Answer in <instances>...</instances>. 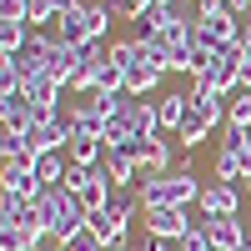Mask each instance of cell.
<instances>
[{
	"label": "cell",
	"instance_id": "obj_25",
	"mask_svg": "<svg viewBox=\"0 0 251 251\" xmlns=\"http://www.w3.org/2000/svg\"><path fill=\"white\" fill-rule=\"evenodd\" d=\"M236 46H241V50L251 55V20H241V40H236Z\"/></svg>",
	"mask_w": 251,
	"mask_h": 251
},
{
	"label": "cell",
	"instance_id": "obj_20",
	"mask_svg": "<svg viewBox=\"0 0 251 251\" xmlns=\"http://www.w3.org/2000/svg\"><path fill=\"white\" fill-rule=\"evenodd\" d=\"M136 196H141L146 211H156V206H171V201H166V176H141Z\"/></svg>",
	"mask_w": 251,
	"mask_h": 251
},
{
	"label": "cell",
	"instance_id": "obj_12",
	"mask_svg": "<svg viewBox=\"0 0 251 251\" xmlns=\"http://www.w3.org/2000/svg\"><path fill=\"white\" fill-rule=\"evenodd\" d=\"M46 75H50V80H60V86L71 91V80L80 75V50H75V46H55V50H50V60H46Z\"/></svg>",
	"mask_w": 251,
	"mask_h": 251
},
{
	"label": "cell",
	"instance_id": "obj_8",
	"mask_svg": "<svg viewBox=\"0 0 251 251\" xmlns=\"http://www.w3.org/2000/svg\"><path fill=\"white\" fill-rule=\"evenodd\" d=\"M206 231H211V246H221V251H246L251 246V226L241 216H206Z\"/></svg>",
	"mask_w": 251,
	"mask_h": 251
},
{
	"label": "cell",
	"instance_id": "obj_14",
	"mask_svg": "<svg viewBox=\"0 0 251 251\" xmlns=\"http://www.w3.org/2000/svg\"><path fill=\"white\" fill-rule=\"evenodd\" d=\"M66 156H71V166H100L106 161V141L100 136H71Z\"/></svg>",
	"mask_w": 251,
	"mask_h": 251
},
{
	"label": "cell",
	"instance_id": "obj_10",
	"mask_svg": "<svg viewBox=\"0 0 251 251\" xmlns=\"http://www.w3.org/2000/svg\"><path fill=\"white\" fill-rule=\"evenodd\" d=\"M211 131H216V126H211V121H206V116L191 106V111H186V121L176 126V136H171V141H176V151H201Z\"/></svg>",
	"mask_w": 251,
	"mask_h": 251
},
{
	"label": "cell",
	"instance_id": "obj_4",
	"mask_svg": "<svg viewBox=\"0 0 251 251\" xmlns=\"http://www.w3.org/2000/svg\"><path fill=\"white\" fill-rule=\"evenodd\" d=\"M191 206H156V211H146L141 226H146V236H161V241H181L186 231H191Z\"/></svg>",
	"mask_w": 251,
	"mask_h": 251
},
{
	"label": "cell",
	"instance_id": "obj_11",
	"mask_svg": "<svg viewBox=\"0 0 251 251\" xmlns=\"http://www.w3.org/2000/svg\"><path fill=\"white\" fill-rule=\"evenodd\" d=\"M226 100H231V96H221L216 86H206V80H191V106H196L206 121H211V126H221V121H226Z\"/></svg>",
	"mask_w": 251,
	"mask_h": 251
},
{
	"label": "cell",
	"instance_id": "obj_27",
	"mask_svg": "<svg viewBox=\"0 0 251 251\" xmlns=\"http://www.w3.org/2000/svg\"><path fill=\"white\" fill-rule=\"evenodd\" d=\"M191 5H211V0H191Z\"/></svg>",
	"mask_w": 251,
	"mask_h": 251
},
{
	"label": "cell",
	"instance_id": "obj_6",
	"mask_svg": "<svg viewBox=\"0 0 251 251\" xmlns=\"http://www.w3.org/2000/svg\"><path fill=\"white\" fill-rule=\"evenodd\" d=\"M30 151L35 156H50V151H66L71 146V116L60 111V116H50V121H40V126H30Z\"/></svg>",
	"mask_w": 251,
	"mask_h": 251
},
{
	"label": "cell",
	"instance_id": "obj_29",
	"mask_svg": "<svg viewBox=\"0 0 251 251\" xmlns=\"http://www.w3.org/2000/svg\"><path fill=\"white\" fill-rule=\"evenodd\" d=\"M246 251H251V246H246Z\"/></svg>",
	"mask_w": 251,
	"mask_h": 251
},
{
	"label": "cell",
	"instance_id": "obj_17",
	"mask_svg": "<svg viewBox=\"0 0 251 251\" xmlns=\"http://www.w3.org/2000/svg\"><path fill=\"white\" fill-rule=\"evenodd\" d=\"M161 80H166L161 71H151V66H136L131 75H126V96H136V100H146V96H151V91L161 86Z\"/></svg>",
	"mask_w": 251,
	"mask_h": 251
},
{
	"label": "cell",
	"instance_id": "obj_28",
	"mask_svg": "<svg viewBox=\"0 0 251 251\" xmlns=\"http://www.w3.org/2000/svg\"><path fill=\"white\" fill-rule=\"evenodd\" d=\"M211 251H221V246H211Z\"/></svg>",
	"mask_w": 251,
	"mask_h": 251
},
{
	"label": "cell",
	"instance_id": "obj_9",
	"mask_svg": "<svg viewBox=\"0 0 251 251\" xmlns=\"http://www.w3.org/2000/svg\"><path fill=\"white\" fill-rule=\"evenodd\" d=\"M206 191V181H196L191 166H176V171H166V201L171 206H196Z\"/></svg>",
	"mask_w": 251,
	"mask_h": 251
},
{
	"label": "cell",
	"instance_id": "obj_19",
	"mask_svg": "<svg viewBox=\"0 0 251 251\" xmlns=\"http://www.w3.org/2000/svg\"><path fill=\"white\" fill-rule=\"evenodd\" d=\"M111 60H116V66H121L126 75H131V71L141 66V40H136V35H126V40H111Z\"/></svg>",
	"mask_w": 251,
	"mask_h": 251
},
{
	"label": "cell",
	"instance_id": "obj_13",
	"mask_svg": "<svg viewBox=\"0 0 251 251\" xmlns=\"http://www.w3.org/2000/svg\"><path fill=\"white\" fill-rule=\"evenodd\" d=\"M35 176H40V186H46V191H55V186H66V176H71V156H66V151L35 156Z\"/></svg>",
	"mask_w": 251,
	"mask_h": 251
},
{
	"label": "cell",
	"instance_id": "obj_22",
	"mask_svg": "<svg viewBox=\"0 0 251 251\" xmlns=\"http://www.w3.org/2000/svg\"><path fill=\"white\" fill-rule=\"evenodd\" d=\"M96 91H106V96H121V91H126V71L116 66V60L96 66Z\"/></svg>",
	"mask_w": 251,
	"mask_h": 251
},
{
	"label": "cell",
	"instance_id": "obj_21",
	"mask_svg": "<svg viewBox=\"0 0 251 251\" xmlns=\"http://www.w3.org/2000/svg\"><path fill=\"white\" fill-rule=\"evenodd\" d=\"M111 25H116L111 5H86V30H91V40H106V35H111Z\"/></svg>",
	"mask_w": 251,
	"mask_h": 251
},
{
	"label": "cell",
	"instance_id": "obj_26",
	"mask_svg": "<svg viewBox=\"0 0 251 251\" xmlns=\"http://www.w3.org/2000/svg\"><path fill=\"white\" fill-rule=\"evenodd\" d=\"M111 251H146V246H136V241H121V246H111Z\"/></svg>",
	"mask_w": 251,
	"mask_h": 251
},
{
	"label": "cell",
	"instance_id": "obj_15",
	"mask_svg": "<svg viewBox=\"0 0 251 251\" xmlns=\"http://www.w3.org/2000/svg\"><path fill=\"white\" fill-rule=\"evenodd\" d=\"M55 40H60V46H86V40H91V30H86V5L55 20Z\"/></svg>",
	"mask_w": 251,
	"mask_h": 251
},
{
	"label": "cell",
	"instance_id": "obj_18",
	"mask_svg": "<svg viewBox=\"0 0 251 251\" xmlns=\"http://www.w3.org/2000/svg\"><path fill=\"white\" fill-rule=\"evenodd\" d=\"M226 126H231V131H251V91H231V100H226Z\"/></svg>",
	"mask_w": 251,
	"mask_h": 251
},
{
	"label": "cell",
	"instance_id": "obj_3",
	"mask_svg": "<svg viewBox=\"0 0 251 251\" xmlns=\"http://www.w3.org/2000/svg\"><path fill=\"white\" fill-rule=\"evenodd\" d=\"M246 50L241 46H231V50H216V60H211V66H206L196 80H206V86H216L221 96H231V91H241V66H246Z\"/></svg>",
	"mask_w": 251,
	"mask_h": 251
},
{
	"label": "cell",
	"instance_id": "obj_23",
	"mask_svg": "<svg viewBox=\"0 0 251 251\" xmlns=\"http://www.w3.org/2000/svg\"><path fill=\"white\" fill-rule=\"evenodd\" d=\"M30 15V0H0V20H25Z\"/></svg>",
	"mask_w": 251,
	"mask_h": 251
},
{
	"label": "cell",
	"instance_id": "obj_2",
	"mask_svg": "<svg viewBox=\"0 0 251 251\" xmlns=\"http://www.w3.org/2000/svg\"><path fill=\"white\" fill-rule=\"evenodd\" d=\"M66 186L80 196L86 211H100V206H111V196H116V181L106 176V166H71Z\"/></svg>",
	"mask_w": 251,
	"mask_h": 251
},
{
	"label": "cell",
	"instance_id": "obj_1",
	"mask_svg": "<svg viewBox=\"0 0 251 251\" xmlns=\"http://www.w3.org/2000/svg\"><path fill=\"white\" fill-rule=\"evenodd\" d=\"M35 211H40V221H46V231H50V241H55L60 251L71 246V236H75V231H86V226H91V211L80 206V196L71 191V186H55V191H40Z\"/></svg>",
	"mask_w": 251,
	"mask_h": 251
},
{
	"label": "cell",
	"instance_id": "obj_7",
	"mask_svg": "<svg viewBox=\"0 0 251 251\" xmlns=\"http://www.w3.org/2000/svg\"><path fill=\"white\" fill-rule=\"evenodd\" d=\"M201 216H241V186L231 181H206V191H201Z\"/></svg>",
	"mask_w": 251,
	"mask_h": 251
},
{
	"label": "cell",
	"instance_id": "obj_24",
	"mask_svg": "<svg viewBox=\"0 0 251 251\" xmlns=\"http://www.w3.org/2000/svg\"><path fill=\"white\" fill-rule=\"evenodd\" d=\"M106 5H111L116 20H141V5H136V0H106Z\"/></svg>",
	"mask_w": 251,
	"mask_h": 251
},
{
	"label": "cell",
	"instance_id": "obj_5",
	"mask_svg": "<svg viewBox=\"0 0 251 251\" xmlns=\"http://www.w3.org/2000/svg\"><path fill=\"white\" fill-rule=\"evenodd\" d=\"M106 176L116 186H141V141H126V146H106Z\"/></svg>",
	"mask_w": 251,
	"mask_h": 251
},
{
	"label": "cell",
	"instance_id": "obj_16",
	"mask_svg": "<svg viewBox=\"0 0 251 251\" xmlns=\"http://www.w3.org/2000/svg\"><path fill=\"white\" fill-rule=\"evenodd\" d=\"M30 46V25L25 20H0V55H20Z\"/></svg>",
	"mask_w": 251,
	"mask_h": 251
}]
</instances>
